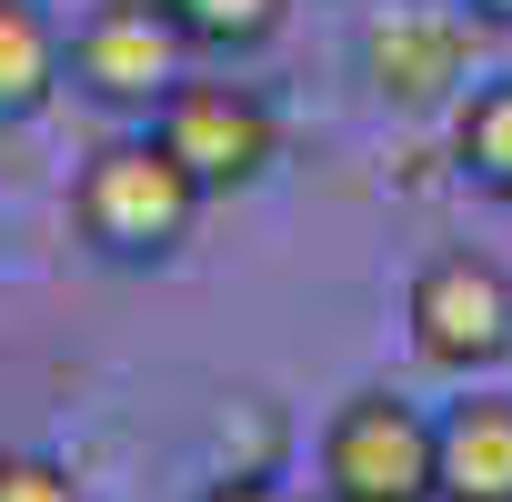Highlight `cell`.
<instances>
[{"label":"cell","mask_w":512,"mask_h":502,"mask_svg":"<svg viewBox=\"0 0 512 502\" xmlns=\"http://www.w3.org/2000/svg\"><path fill=\"white\" fill-rule=\"evenodd\" d=\"M362 61H372L382 101H412V111H422V101H442V91L462 81V31L432 21V11H392V21H372Z\"/></svg>","instance_id":"7"},{"label":"cell","mask_w":512,"mask_h":502,"mask_svg":"<svg viewBox=\"0 0 512 502\" xmlns=\"http://www.w3.org/2000/svg\"><path fill=\"white\" fill-rule=\"evenodd\" d=\"M0 502H81V482L51 452H0Z\"/></svg>","instance_id":"11"},{"label":"cell","mask_w":512,"mask_h":502,"mask_svg":"<svg viewBox=\"0 0 512 502\" xmlns=\"http://www.w3.org/2000/svg\"><path fill=\"white\" fill-rule=\"evenodd\" d=\"M472 11H482V21H502V31H512V0H472Z\"/></svg>","instance_id":"13"},{"label":"cell","mask_w":512,"mask_h":502,"mask_svg":"<svg viewBox=\"0 0 512 502\" xmlns=\"http://www.w3.org/2000/svg\"><path fill=\"white\" fill-rule=\"evenodd\" d=\"M201 502H302V492H282V482H262V472H231V482H211Z\"/></svg>","instance_id":"12"},{"label":"cell","mask_w":512,"mask_h":502,"mask_svg":"<svg viewBox=\"0 0 512 502\" xmlns=\"http://www.w3.org/2000/svg\"><path fill=\"white\" fill-rule=\"evenodd\" d=\"M151 141H161L201 191H241V181H262L272 151H282L272 111L251 101L241 81H171V101L151 111Z\"/></svg>","instance_id":"3"},{"label":"cell","mask_w":512,"mask_h":502,"mask_svg":"<svg viewBox=\"0 0 512 502\" xmlns=\"http://www.w3.org/2000/svg\"><path fill=\"white\" fill-rule=\"evenodd\" d=\"M161 11H171L181 41H201V51H262V41L282 31L292 0H161Z\"/></svg>","instance_id":"10"},{"label":"cell","mask_w":512,"mask_h":502,"mask_svg":"<svg viewBox=\"0 0 512 502\" xmlns=\"http://www.w3.org/2000/svg\"><path fill=\"white\" fill-rule=\"evenodd\" d=\"M442 502H512V402H452L432 422Z\"/></svg>","instance_id":"6"},{"label":"cell","mask_w":512,"mask_h":502,"mask_svg":"<svg viewBox=\"0 0 512 502\" xmlns=\"http://www.w3.org/2000/svg\"><path fill=\"white\" fill-rule=\"evenodd\" d=\"M452 161H462L472 191L512 201V81H482V91L462 101V121H452Z\"/></svg>","instance_id":"9"},{"label":"cell","mask_w":512,"mask_h":502,"mask_svg":"<svg viewBox=\"0 0 512 502\" xmlns=\"http://www.w3.org/2000/svg\"><path fill=\"white\" fill-rule=\"evenodd\" d=\"M201 201H211V191H201L161 141H111V151L81 161L71 221H81V241L101 251V262H171Z\"/></svg>","instance_id":"1"},{"label":"cell","mask_w":512,"mask_h":502,"mask_svg":"<svg viewBox=\"0 0 512 502\" xmlns=\"http://www.w3.org/2000/svg\"><path fill=\"white\" fill-rule=\"evenodd\" d=\"M61 91V41L31 0H0V121H31Z\"/></svg>","instance_id":"8"},{"label":"cell","mask_w":512,"mask_h":502,"mask_svg":"<svg viewBox=\"0 0 512 502\" xmlns=\"http://www.w3.org/2000/svg\"><path fill=\"white\" fill-rule=\"evenodd\" d=\"M71 81L101 111H161L171 81H181V21L161 0H101L71 41Z\"/></svg>","instance_id":"5"},{"label":"cell","mask_w":512,"mask_h":502,"mask_svg":"<svg viewBox=\"0 0 512 502\" xmlns=\"http://www.w3.org/2000/svg\"><path fill=\"white\" fill-rule=\"evenodd\" d=\"M322 492L332 502H442L432 482V422L392 392H352L322 422Z\"/></svg>","instance_id":"2"},{"label":"cell","mask_w":512,"mask_h":502,"mask_svg":"<svg viewBox=\"0 0 512 502\" xmlns=\"http://www.w3.org/2000/svg\"><path fill=\"white\" fill-rule=\"evenodd\" d=\"M412 352L432 372H482L512 352V282L482 262V251H442L412 282Z\"/></svg>","instance_id":"4"}]
</instances>
